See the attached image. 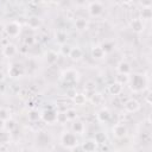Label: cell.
I'll return each mask as SVG.
<instances>
[{"mask_svg": "<svg viewBox=\"0 0 152 152\" xmlns=\"http://www.w3.org/2000/svg\"><path fill=\"white\" fill-rule=\"evenodd\" d=\"M4 30H5V32H6L8 36L15 37V36H18L19 32H20V25H19L17 21H10V23H7V24L5 25Z\"/></svg>", "mask_w": 152, "mask_h": 152, "instance_id": "6da1fadb", "label": "cell"}, {"mask_svg": "<svg viewBox=\"0 0 152 152\" xmlns=\"http://www.w3.org/2000/svg\"><path fill=\"white\" fill-rule=\"evenodd\" d=\"M61 140L65 147H75L77 145V138L74 133H64Z\"/></svg>", "mask_w": 152, "mask_h": 152, "instance_id": "7a4b0ae2", "label": "cell"}, {"mask_svg": "<svg viewBox=\"0 0 152 152\" xmlns=\"http://www.w3.org/2000/svg\"><path fill=\"white\" fill-rule=\"evenodd\" d=\"M131 88L135 91H139V90H142L144 86H145V80L141 75H133L132 78H131Z\"/></svg>", "mask_w": 152, "mask_h": 152, "instance_id": "3957f363", "label": "cell"}, {"mask_svg": "<svg viewBox=\"0 0 152 152\" xmlns=\"http://www.w3.org/2000/svg\"><path fill=\"white\" fill-rule=\"evenodd\" d=\"M102 10H103V5L99 1H93L88 5V13L91 15V17H97L102 13Z\"/></svg>", "mask_w": 152, "mask_h": 152, "instance_id": "277c9868", "label": "cell"}, {"mask_svg": "<svg viewBox=\"0 0 152 152\" xmlns=\"http://www.w3.org/2000/svg\"><path fill=\"white\" fill-rule=\"evenodd\" d=\"M124 107H125V109H126L127 112L133 113V112H137V110L139 109V107H140V106H139V103H138V101H137V100L129 99V100H127V101L125 102Z\"/></svg>", "mask_w": 152, "mask_h": 152, "instance_id": "5b68a950", "label": "cell"}, {"mask_svg": "<svg viewBox=\"0 0 152 152\" xmlns=\"http://www.w3.org/2000/svg\"><path fill=\"white\" fill-rule=\"evenodd\" d=\"M63 78L66 82H75L78 78V74H77V71H75L72 69H68L66 71L63 72Z\"/></svg>", "mask_w": 152, "mask_h": 152, "instance_id": "8992f818", "label": "cell"}, {"mask_svg": "<svg viewBox=\"0 0 152 152\" xmlns=\"http://www.w3.org/2000/svg\"><path fill=\"white\" fill-rule=\"evenodd\" d=\"M56 115H57L56 112H53L52 109H49V110H44L40 118L46 122H53L56 121Z\"/></svg>", "mask_w": 152, "mask_h": 152, "instance_id": "52a82bcc", "label": "cell"}, {"mask_svg": "<svg viewBox=\"0 0 152 152\" xmlns=\"http://www.w3.org/2000/svg\"><path fill=\"white\" fill-rule=\"evenodd\" d=\"M113 133H114L115 137H118V138H122V137L126 135L127 129H126V127H125L124 125L118 124V125H115V126L113 127Z\"/></svg>", "mask_w": 152, "mask_h": 152, "instance_id": "ba28073f", "label": "cell"}, {"mask_svg": "<svg viewBox=\"0 0 152 152\" xmlns=\"http://www.w3.org/2000/svg\"><path fill=\"white\" fill-rule=\"evenodd\" d=\"M118 71L121 75H128L129 71H131V66L126 61H122V62H120L118 64Z\"/></svg>", "mask_w": 152, "mask_h": 152, "instance_id": "9c48e42d", "label": "cell"}, {"mask_svg": "<svg viewBox=\"0 0 152 152\" xmlns=\"http://www.w3.org/2000/svg\"><path fill=\"white\" fill-rule=\"evenodd\" d=\"M129 25L134 32H141L144 30V24H142L141 19H133Z\"/></svg>", "mask_w": 152, "mask_h": 152, "instance_id": "30bf717a", "label": "cell"}, {"mask_svg": "<svg viewBox=\"0 0 152 152\" xmlns=\"http://www.w3.org/2000/svg\"><path fill=\"white\" fill-rule=\"evenodd\" d=\"M8 74H10L11 77H18V76H20L23 74V69L20 68L19 64H13L12 66H10Z\"/></svg>", "mask_w": 152, "mask_h": 152, "instance_id": "8fae6325", "label": "cell"}, {"mask_svg": "<svg viewBox=\"0 0 152 152\" xmlns=\"http://www.w3.org/2000/svg\"><path fill=\"white\" fill-rule=\"evenodd\" d=\"M82 150L84 152H95L96 150V142L94 140H87L82 145Z\"/></svg>", "mask_w": 152, "mask_h": 152, "instance_id": "7c38bea8", "label": "cell"}, {"mask_svg": "<svg viewBox=\"0 0 152 152\" xmlns=\"http://www.w3.org/2000/svg\"><path fill=\"white\" fill-rule=\"evenodd\" d=\"M82 55H83V52H82V50L80 48H71V51L69 53V57L72 61H78V59L82 58Z\"/></svg>", "mask_w": 152, "mask_h": 152, "instance_id": "4fadbf2b", "label": "cell"}, {"mask_svg": "<svg viewBox=\"0 0 152 152\" xmlns=\"http://www.w3.org/2000/svg\"><path fill=\"white\" fill-rule=\"evenodd\" d=\"M15 52H17V49H15V46H14L13 44H7V45L4 48V50H2V53H4L6 57H12V56H14Z\"/></svg>", "mask_w": 152, "mask_h": 152, "instance_id": "5bb4252c", "label": "cell"}, {"mask_svg": "<svg viewBox=\"0 0 152 152\" xmlns=\"http://www.w3.org/2000/svg\"><path fill=\"white\" fill-rule=\"evenodd\" d=\"M109 118H110V113H109L108 109H104V108H103V109H101V110L97 113V119H99V121H101V122L108 121Z\"/></svg>", "mask_w": 152, "mask_h": 152, "instance_id": "9a60e30c", "label": "cell"}, {"mask_svg": "<svg viewBox=\"0 0 152 152\" xmlns=\"http://www.w3.org/2000/svg\"><path fill=\"white\" fill-rule=\"evenodd\" d=\"M108 90H109L110 94H113V95H118V94H120V91L122 90V86L115 82V83H112V84L108 87Z\"/></svg>", "mask_w": 152, "mask_h": 152, "instance_id": "2e32d148", "label": "cell"}, {"mask_svg": "<svg viewBox=\"0 0 152 152\" xmlns=\"http://www.w3.org/2000/svg\"><path fill=\"white\" fill-rule=\"evenodd\" d=\"M27 25L31 27V28H37L39 25H40V20L38 17H31L28 18L27 20Z\"/></svg>", "mask_w": 152, "mask_h": 152, "instance_id": "e0dca14e", "label": "cell"}, {"mask_svg": "<svg viewBox=\"0 0 152 152\" xmlns=\"http://www.w3.org/2000/svg\"><path fill=\"white\" fill-rule=\"evenodd\" d=\"M87 25H88V23H87V20L83 19V18H77V19L75 20V26H76V28H78V30H86V28H87Z\"/></svg>", "mask_w": 152, "mask_h": 152, "instance_id": "ac0fdd59", "label": "cell"}, {"mask_svg": "<svg viewBox=\"0 0 152 152\" xmlns=\"http://www.w3.org/2000/svg\"><path fill=\"white\" fill-rule=\"evenodd\" d=\"M91 55H93L94 58L100 59V58H102V57L104 56V51L101 49V46H96V48H94V49L91 50Z\"/></svg>", "mask_w": 152, "mask_h": 152, "instance_id": "d6986e66", "label": "cell"}, {"mask_svg": "<svg viewBox=\"0 0 152 152\" xmlns=\"http://www.w3.org/2000/svg\"><path fill=\"white\" fill-rule=\"evenodd\" d=\"M106 139H107V137H106V134L102 133V132L96 133L95 137H94V141H95L96 144H104V142H106Z\"/></svg>", "mask_w": 152, "mask_h": 152, "instance_id": "ffe728a7", "label": "cell"}, {"mask_svg": "<svg viewBox=\"0 0 152 152\" xmlns=\"http://www.w3.org/2000/svg\"><path fill=\"white\" fill-rule=\"evenodd\" d=\"M46 61L49 64H53L57 61V53H55L53 51H49L46 53Z\"/></svg>", "mask_w": 152, "mask_h": 152, "instance_id": "44dd1931", "label": "cell"}, {"mask_svg": "<svg viewBox=\"0 0 152 152\" xmlns=\"http://www.w3.org/2000/svg\"><path fill=\"white\" fill-rule=\"evenodd\" d=\"M40 116H42V114L37 110H31L28 113V120L30 121H37L38 119H40Z\"/></svg>", "mask_w": 152, "mask_h": 152, "instance_id": "7402d4cb", "label": "cell"}, {"mask_svg": "<svg viewBox=\"0 0 152 152\" xmlns=\"http://www.w3.org/2000/svg\"><path fill=\"white\" fill-rule=\"evenodd\" d=\"M66 120H68V118H66L65 112L57 113V115H56V121H57L58 124H64V122H66Z\"/></svg>", "mask_w": 152, "mask_h": 152, "instance_id": "603a6c76", "label": "cell"}, {"mask_svg": "<svg viewBox=\"0 0 152 152\" xmlns=\"http://www.w3.org/2000/svg\"><path fill=\"white\" fill-rule=\"evenodd\" d=\"M83 128H84V126H83V124L81 121H77V122H75L72 125V131L75 133H82L83 132Z\"/></svg>", "mask_w": 152, "mask_h": 152, "instance_id": "cb8c5ba5", "label": "cell"}, {"mask_svg": "<svg viewBox=\"0 0 152 152\" xmlns=\"http://www.w3.org/2000/svg\"><path fill=\"white\" fill-rule=\"evenodd\" d=\"M74 101L76 104H83L86 102V96L83 94H76L74 96Z\"/></svg>", "mask_w": 152, "mask_h": 152, "instance_id": "d4e9b609", "label": "cell"}, {"mask_svg": "<svg viewBox=\"0 0 152 152\" xmlns=\"http://www.w3.org/2000/svg\"><path fill=\"white\" fill-rule=\"evenodd\" d=\"M10 119V114L8 110L5 108H0V121H6Z\"/></svg>", "mask_w": 152, "mask_h": 152, "instance_id": "484cf974", "label": "cell"}, {"mask_svg": "<svg viewBox=\"0 0 152 152\" xmlns=\"http://www.w3.org/2000/svg\"><path fill=\"white\" fill-rule=\"evenodd\" d=\"M151 15H152V12H151L150 7H147V8H142V10H141V17H142V19H150Z\"/></svg>", "mask_w": 152, "mask_h": 152, "instance_id": "4316f807", "label": "cell"}, {"mask_svg": "<svg viewBox=\"0 0 152 152\" xmlns=\"http://www.w3.org/2000/svg\"><path fill=\"white\" fill-rule=\"evenodd\" d=\"M65 114H66L68 120H74V119H76V115H77L76 110H75V109H71V108H70V109H66Z\"/></svg>", "mask_w": 152, "mask_h": 152, "instance_id": "83f0119b", "label": "cell"}, {"mask_svg": "<svg viewBox=\"0 0 152 152\" xmlns=\"http://www.w3.org/2000/svg\"><path fill=\"white\" fill-rule=\"evenodd\" d=\"M95 87H96V83L94 82V81H88L87 83H86V90L87 91H94L95 90Z\"/></svg>", "mask_w": 152, "mask_h": 152, "instance_id": "f1b7e54d", "label": "cell"}, {"mask_svg": "<svg viewBox=\"0 0 152 152\" xmlns=\"http://www.w3.org/2000/svg\"><path fill=\"white\" fill-rule=\"evenodd\" d=\"M8 139H10V135L7 134V132L0 131V144H5V142H7Z\"/></svg>", "mask_w": 152, "mask_h": 152, "instance_id": "f546056e", "label": "cell"}, {"mask_svg": "<svg viewBox=\"0 0 152 152\" xmlns=\"http://www.w3.org/2000/svg\"><path fill=\"white\" fill-rule=\"evenodd\" d=\"M116 83H119V84H121L122 86V83H126V82H128V77H127V75H118L116 76Z\"/></svg>", "mask_w": 152, "mask_h": 152, "instance_id": "4dcf8cb0", "label": "cell"}, {"mask_svg": "<svg viewBox=\"0 0 152 152\" xmlns=\"http://www.w3.org/2000/svg\"><path fill=\"white\" fill-rule=\"evenodd\" d=\"M112 48H113V44H112V43H108V42H104V43L102 44V46H101V49L104 51V53H106L107 51H110Z\"/></svg>", "mask_w": 152, "mask_h": 152, "instance_id": "1f68e13d", "label": "cell"}, {"mask_svg": "<svg viewBox=\"0 0 152 152\" xmlns=\"http://www.w3.org/2000/svg\"><path fill=\"white\" fill-rule=\"evenodd\" d=\"M7 129H10V131H12L14 127H15V124H14V121L13 120H6L5 121V125H4Z\"/></svg>", "mask_w": 152, "mask_h": 152, "instance_id": "d6a6232c", "label": "cell"}, {"mask_svg": "<svg viewBox=\"0 0 152 152\" xmlns=\"http://www.w3.org/2000/svg\"><path fill=\"white\" fill-rule=\"evenodd\" d=\"M57 38H58V40H59L61 43H63V42H65V38H66V34H65L64 32H62V31H59V32H57Z\"/></svg>", "mask_w": 152, "mask_h": 152, "instance_id": "836d02e7", "label": "cell"}, {"mask_svg": "<svg viewBox=\"0 0 152 152\" xmlns=\"http://www.w3.org/2000/svg\"><path fill=\"white\" fill-rule=\"evenodd\" d=\"M70 51H71V48H70L69 45H63V46H62V53H63V55H69Z\"/></svg>", "mask_w": 152, "mask_h": 152, "instance_id": "e575fe53", "label": "cell"}, {"mask_svg": "<svg viewBox=\"0 0 152 152\" xmlns=\"http://www.w3.org/2000/svg\"><path fill=\"white\" fill-rule=\"evenodd\" d=\"M1 31H2V26L0 25V32H1Z\"/></svg>", "mask_w": 152, "mask_h": 152, "instance_id": "d590c367", "label": "cell"}]
</instances>
